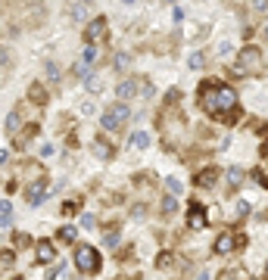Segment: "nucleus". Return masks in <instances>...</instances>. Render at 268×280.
Masks as SVG:
<instances>
[{"instance_id":"nucleus-1","label":"nucleus","mask_w":268,"mask_h":280,"mask_svg":"<svg viewBox=\"0 0 268 280\" xmlns=\"http://www.w3.org/2000/svg\"><path fill=\"white\" fill-rule=\"evenodd\" d=\"M200 109L219 122H237L240 119L237 90L222 81H203L200 84Z\"/></svg>"},{"instance_id":"nucleus-2","label":"nucleus","mask_w":268,"mask_h":280,"mask_svg":"<svg viewBox=\"0 0 268 280\" xmlns=\"http://www.w3.org/2000/svg\"><path fill=\"white\" fill-rule=\"evenodd\" d=\"M262 50L259 47H243L240 53H237V66H234V75L237 78H249V75H262Z\"/></svg>"},{"instance_id":"nucleus-3","label":"nucleus","mask_w":268,"mask_h":280,"mask_svg":"<svg viewBox=\"0 0 268 280\" xmlns=\"http://www.w3.org/2000/svg\"><path fill=\"white\" fill-rule=\"evenodd\" d=\"M128 119H131V109L119 100V103H113V106L100 116V125H103V131H113V134H116V131H122L125 125H128Z\"/></svg>"},{"instance_id":"nucleus-4","label":"nucleus","mask_w":268,"mask_h":280,"mask_svg":"<svg viewBox=\"0 0 268 280\" xmlns=\"http://www.w3.org/2000/svg\"><path fill=\"white\" fill-rule=\"evenodd\" d=\"M159 128H163L169 146H175L178 140L184 137V119L178 116V112H166V116H159Z\"/></svg>"},{"instance_id":"nucleus-5","label":"nucleus","mask_w":268,"mask_h":280,"mask_svg":"<svg viewBox=\"0 0 268 280\" xmlns=\"http://www.w3.org/2000/svg\"><path fill=\"white\" fill-rule=\"evenodd\" d=\"M75 268L84 274H97L100 271V252L94 246H78L75 249Z\"/></svg>"},{"instance_id":"nucleus-6","label":"nucleus","mask_w":268,"mask_h":280,"mask_svg":"<svg viewBox=\"0 0 268 280\" xmlns=\"http://www.w3.org/2000/svg\"><path fill=\"white\" fill-rule=\"evenodd\" d=\"M106 31H110L106 16H94L91 22H87V28H84V41H87V44H100L103 37H106Z\"/></svg>"},{"instance_id":"nucleus-7","label":"nucleus","mask_w":268,"mask_h":280,"mask_svg":"<svg viewBox=\"0 0 268 280\" xmlns=\"http://www.w3.org/2000/svg\"><path fill=\"white\" fill-rule=\"evenodd\" d=\"M34 258H38V265H53V258H57V249H53V243L38 240V246H34Z\"/></svg>"},{"instance_id":"nucleus-8","label":"nucleus","mask_w":268,"mask_h":280,"mask_svg":"<svg viewBox=\"0 0 268 280\" xmlns=\"http://www.w3.org/2000/svg\"><path fill=\"white\" fill-rule=\"evenodd\" d=\"M234 246H240V237L222 234V237L216 240V246H212V252H216V255H228V252H234Z\"/></svg>"},{"instance_id":"nucleus-9","label":"nucleus","mask_w":268,"mask_h":280,"mask_svg":"<svg viewBox=\"0 0 268 280\" xmlns=\"http://www.w3.org/2000/svg\"><path fill=\"white\" fill-rule=\"evenodd\" d=\"M91 149H94L97 159H113V156H116L113 140H106V137H94V140H91Z\"/></svg>"},{"instance_id":"nucleus-10","label":"nucleus","mask_w":268,"mask_h":280,"mask_svg":"<svg viewBox=\"0 0 268 280\" xmlns=\"http://www.w3.org/2000/svg\"><path fill=\"white\" fill-rule=\"evenodd\" d=\"M187 224H190V231H203L206 228V212H203V205H190V212H187Z\"/></svg>"},{"instance_id":"nucleus-11","label":"nucleus","mask_w":268,"mask_h":280,"mask_svg":"<svg viewBox=\"0 0 268 280\" xmlns=\"http://www.w3.org/2000/svg\"><path fill=\"white\" fill-rule=\"evenodd\" d=\"M47 97H50V93H47V87H44L41 81H34V84L28 87V103H38V106H44V103H47Z\"/></svg>"},{"instance_id":"nucleus-12","label":"nucleus","mask_w":268,"mask_h":280,"mask_svg":"<svg viewBox=\"0 0 268 280\" xmlns=\"http://www.w3.org/2000/svg\"><path fill=\"white\" fill-rule=\"evenodd\" d=\"M134 93H137V78H128V81H122V84L116 87V97H119L122 103H125V100H131Z\"/></svg>"},{"instance_id":"nucleus-13","label":"nucleus","mask_w":268,"mask_h":280,"mask_svg":"<svg viewBox=\"0 0 268 280\" xmlns=\"http://www.w3.org/2000/svg\"><path fill=\"white\" fill-rule=\"evenodd\" d=\"M44 199H47L44 184H31V187H28V205H41Z\"/></svg>"},{"instance_id":"nucleus-14","label":"nucleus","mask_w":268,"mask_h":280,"mask_svg":"<svg viewBox=\"0 0 268 280\" xmlns=\"http://www.w3.org/2000/svg\"><path fill=\"white\" fill-rule=\"evenodd\" d=\"M69 19H72V22H84V19H87V4H84V0L69 4Z\"/></svg>"},{"instance_id":"nucleus-15","label":"nucleus","mask_w":268,"mask_h":280,"mask_svg":"<svg viewBox=\"0 0 268 280\" xmlns=\"http://www.w3.org/2000/svg\"><path fill=\"white\" fill-rule=\"evenodd\" d=\"M216 178H219V168H216V165H209L206 172L196 175V184H200V187H212V184H216Z\"/></svg>"},{"instance_id":"nucleus-16","label":"nucleus","mask_w":268,"mask_h":280,"mask_svg":"<svg viewBox=\"0 0 268 280\" xmlns=\"http://www.w3.org/2000/svg\"><path fill=\"white\" fill-rule=\"evenodd\" d=\"M34 134H38V125H34V122H31V125H28L25 131H19V134H16V146H28Z\"/></svg>"},{"instance_id":"nucleus-17","label":"nucleus","mask_w":268,"mask_h":280,"mask_svg":"<svg viewBox=\"0 0 268 280\" xmlns=\"http://www.w3.org/2000/svg\"><path fill=\"white\" fill-rule=\"evenodd\" d=\"M4 125H7V131H10V134H19V125H22V112H19V109H16V112H10Z\"/></svg>"},{"instance_id":"nucleus-18","label":"nucleus","mask_w":268,"mask_h":280,"mask_svg":"<svg viewBox=\"0 0 268 280\" xmlns=\"http://www.w3.org/2000/svg\"><path fill=\"white\" fill-rule=\"evenodd\" d=\"M128 66H131V56H128V53H122V50L113 53V69H116V72H125Z\"/></svg>"},{"instance_id":"nucleus-19","label":"nucleus","mask_w":268,"mask_h":280,"mask_svg":"<svg viewBox=\"0 0 268 280\" xmlns=\"http://www.w3.org/2000/svg\"><path fill=\"white\" fill-rule=\"evenodd\" d=\"M240 184H243V172H240L237 165H234V168H228V187H231V190H237Z\"/></svg>"},{"instance_id":"nucleus-20","label":"nucleus","mask_w":268,"mask_h":280,"mask_svg":"<svg viewBox=\"0 0 268 280\" xmlns=\"http://www.w3.org/2000/svg\"><path fill=\"white\" fill-rule=\"evenodd\" d=\"M44 72H47V81H50V84H60V81H63V72H60L57 63H47Z\"/></svg>"},{"instance_id":"nucleus-21","label":"nucleus","mask_w":268,"mask_h":280,"mask_svg":"<svg viewBox=\"0 0 268 280\" xmlns=\"http://www.w3.org/2000/svg\"><path fill=\"white\" fill-rule=\"evenodd\" d=\"M0 224H4V231L13 224V205H10V199H4V205H0Z\"/></svg>"},{"instance_id":"nucleus-22","label":"nucleus","mask_w":268,"mask_h":280,"mask_svg":"<svg viewBox=\"0 0 268 280\" xmlns=\"http://www.w3.org/2000/svg\"><path fill=\"white\" fill-rule=\"evenodd\" d=\"M131 146L147 149V146H150V134H147V131H137V134H131Z\"/></svg>"},{"instance_id":"nucleus-23","label":"nucleus","mask_w":268,"mask_h":280,"mask_svg":"<svg viewBox=\"0 0 268 280\" xmlns=\"http://www.w3.org/2000/svg\"><path fill=\"white\" fill-rule=\"evenodd\" d=\"M81 63H84V66L97 63V47H94V44H84V50H81Z\"/></svg>"},{"instance_id":"nucleus-24","label":"nucleus","mask_w":268,"mask_h":280,"mask_svg":"<svg viewBox=\"0 0 268 280\" xmlns=\"http://www.w3.org/2000/svg\"><path fill=\"white\" fill-rule=\"evenodd\" d=\"M172 265H175V255H172V252H159L156 268H172Z\"/></svg>"},{"instance_id":"nucleus-25","label":"nucleus","mask_w":268,"mask_h":280,"mask_svg":"<svg viewBox=\"0 0 268 280\" xmlns=\"http://www.w3.org/2000/svg\"><path fill=\"white\" fill-rule=\"evenodd\" d=\"M163 212H166V215H175V212H178V202H175V196H172V193H169V196H163Z\"/></svg>"},{"instance_id":"nucleus-26","label":"nucleus","mask_w":268,"mask_h":280,"mask_svg":"<svg viewBox=\"0 0 268 280\" xmlns=\"http://www.w3.org/2000/svg\"><path fill=\"white\" fill-rule=\"evenodd\" d=\"M203 66H206V56H203V53H190L187 69H203Z\"/></svg>"},{"instance_id":"nucleus-27","label":"nucleus","mask_w":268,"mask_h":280,"mask_svg":"<svg viewBox=\"0 0 268 280\" xmlns=\"http://www.w3.org/2000/svg\"><path fill=\"white\" fill-rule=\"evenodd\" d=\"M256 178H259V184H265V187H268V153H265V159H262V165H259Z\"/></svg>"},{"instance_id":"nucleus-28","label":"nucleus","mask_w":268,"mask_h":280,"mask_svg":"<svg viewBox=\"0 0 268 280\" xmlns=\"http://www.w3.org/2000/svg\"><path fill=\"white\" fill-rule=\"evenodd\" d=\"M166 190L172 196H178V193H181V181H178V178H166Z\"/></svg>"},{"instance_id":"nucleus-29","label":"nucleus","mask_w":268,"mask_h":280,"mask_svg":"<svg viewBox=\"0 0 268 280\" xmlns=\"http://www.w3.org/2000/svg\"><path fill=\"white\" fill-rule=\"evenodd\" d=\"M249 10H253V16H262L268 10V0H249Z\"/></svg>"},{"instance_id":"nucleus-30","label":"nucleus","mask_w":268,"mask_h":280,"mask_svg":"<svg viewBox=\"0 0 268 280\" xmlns=\"http://www.w3.org/2000/svg\"><path fill=\"white\" fill-rule=\"evenodd\" d=\"M234 212H237V218H246V215H249V202H246V199H237Z\"/></svg>"},{"instance_id":"nucleus-31","label":"nucleus","mask_w":268,"mask_h":280,"mask_svg":"<svg viewBox=\"0 0 268 280\" xmlns=\"http://www.w3.org/2000/svg\"><path fill=\"white\" fill-rule=\"evenodd\" d=\"M60 240L63 243H72L75 240V228H60Z\"/></svg>"},{"instance_id":"nucleus-32","label":"nucleus","mask_w":268,"mask_h":280,"mask_svg":"<svg viewBox=\"0 0 268 280\" xmlns=\"http://www.w3.org/2000/svg\"><path fill=\"white\" fill-rule=\"evenodd\" d=\"M106 246H110V249L119 246V231H106Z\"/></svg>"},{"instance_id":"nucleus-33","label":"nucleus","mask_w":268,"mask_h":280,"mask_svg":"<svg viewBox=\"0 0 268 280\" xmlns=\"http://www.w3.org/2000/svg\"><path fill=\"white\" fill-rule=\"evenodd\" d=\"M84 81H87V87H91L94 93L100 90V78H97V75H94V72H91V75H87V78H84Z\"/></svg>"},{"instance_id":"nucleus-34","label":"nucleus","mask_w":268,"mask_h":280,"mask_svg":"<svg viewBox=\"0 0 268 280\" xmlns=\"http://www.w3.org/2000/svg\"><path fill=\"white\" fill-rule=\"evenodd\" d=\"M94 224H97V218H94V215H81V228H84V231H91Z\"/></svg>"},{"instance_id":"nucleus-35","label":"nucleus","mask_w":268,"mask_h":280,"mask_svg":"<svg viewBox=\"0 0 268 280\" xmlns=\"http://www.w3.org/2000/svg\"><path fill=\"white\" fill-rule=\"evenodd\" d=\"M75 209H78V199H72V202H66V205H63V212H66V215H72Z\"/></svg>"},{"instance_id":"nucleus-36","label":"nucleus","mask_w":268,"mask_h":280,"mask_svg":"<svg viewBox=\"0 0 268 280\" xmlns=\"http://www.w3.org/2000/svg\"><path fill=\"white\" fill-rule=\"evenodd\" d=\"M131 215H134V218H144V215H147V205H134Z\"/></svg>"},{"instance_id":"nucleus-37","label":"nucleus","mask_w":268,"mask_h":280,"mask_svg":"<svg viewBox=\"0 0 268 280\" xmlns=\"http://www.w3.org/2000/svg\"><path fill=\"white\" fill-rule=\"evenodd\" d=\"M0 261H4V268H10V265H13V252L4 249V258H0Z\"/></svg>"},{"instance_id":"nucleus-38","label":"nucleus","mask_w":268,"mask_h":280,"mask_svg":"<svg viewBox=\"0 0 268 280\" xmlns=\"http://www.w3.org/2000/svg\"><path fill=\"white\" fill-rule=\"evenodd\" d=\"M10 66H13V63H10V50H7V47H4V75H7V72H10Z\"/></svg>"},{"instance_id":"nucleus-39","label":"nucleus","mask_w":268,"mask_h":280,"mask_svg":"<svg viewBox=\"0 0 268 280\" xmlns=\"http://www.w3.org/2000/svg\"><path fill=\"white\" fill-rule=\"evenodd\" d=\"M0 162H4V165H10V149H7V146L0 149Z\"/></svg>"},{"instance_id":"nucleus-40","label":"nucleus","mask_w":268,"mask_h":280,"mask_svg":"<svg viewBox=\"0 0 268 280\" xmlns=\"http://www.w3.org/2000/svg\"><path fill=\"white\" fill-rule=\"evenodd\" d=\"M262 37H265V41H268V22H265V28H262Z\"/></svg>"},{"instance_id":"nucleus-41","label":"nucleus","mask_w":268,"mask_h":280,"mask_svg":"<svg viewBox=\"0 0 268 280\" xmlns=\"http://www.w3.org/2000/svg\"><path fill=\"white\" fill-rule=\"evenodd\" d=\"M265 280H268V265H265Z\"/></svg>"},{"instance_id":"nucleus-42","label":"nucleus","mask_w":268,"mask_h":280,"mask_svg":"<svg viewBox=\"0 0 268 280\" xmlns=\"http://www.w3.org/2000/svg\"><path fill=\"white\" fill-rule=\"evenodd\" d=\"M122 280H131V277H122Z\"/></svg>"},{"instance_id":"nucleus-43","label":"nucleus","mask_w":268,"mask_h":280,"mask_svg":"<svg viewBox=\"0 0 268 280\" xmlns=\"http://www.w3.org/2000/svg\"><path fill=\"white\" fill-rule=\"evenodd\" d=\"M84 4H91V0H84Z\"/></svg>"}]
</instances>
